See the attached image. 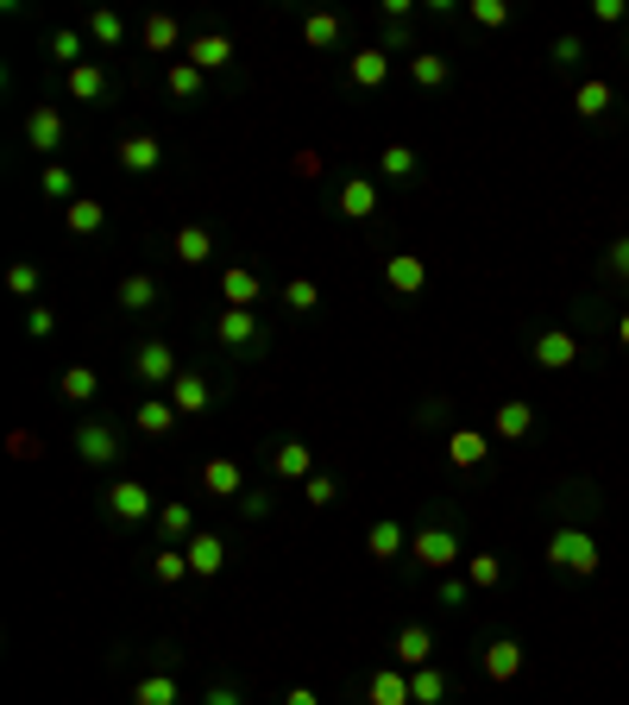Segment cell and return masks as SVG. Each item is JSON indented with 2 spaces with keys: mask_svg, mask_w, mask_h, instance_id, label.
Instances as JSON below:
<instances>
[{
  "mask_svg": "<svg viewBox=\"0 0 629 705\" xmlns=\"http://www.w3.org/2000/svg\"><path fill=\"white\" fill-rule=\"evenodd\" d=\"M541 554H548V567H560V574H573V579H592L604 560L598 542H592V529H579V523H560Z\"/></svg>",
  "mask_w": 629,
  "mask_h": 705,
  "instance_id": "obj_1",
  "label": "cell"
},
{
  "mask_svg": "<svg viewBox=\"0 0 629 705\" xmlns=\"http://www.w3.org/2000/svg\"><path fill=\"white\" fill-rule=\"evenodd\" d=\"M409 560L428 567V574H447V567H459L466 554H459V535H453L447 523H422L416 535H409Z\"/></svg>",
  "mask_w": 629,
  "mask_h": 705,
  "instance_id": "obj_2",
  "label": "cell"
},
{
  "mask_svg": "<svg viewBox=\"0 0 629 705\" xmlns=\"http://www.w3.org/2000/svg\"><path fill=\"white\" fill-rule=\"evenodd\" d=\"M214 340H221L226 352L258 359V352H265V322H258V309H221V315H214Z\"/></svg>",
  "mask_w": 629,
  "mask_h": 705,
  "instance_id": "obj_3",
  "label": "cell"
},
{
  "mask_svg": "<svg viewBox=\"0 0 629 705\" xmlns=\"http://www.w3.org/2000/svg\"><path fill=\"white\" fill-rule=\"evenodd\" d=\"M107 517L132 529V523H145V517H158V504H151V492L139 478H114V485H107Z\"/></svg>",
  "mask_w": 629,
  "mask_h": 705,
  "instance_id": "obj_4",
  "label": "cell"
},
{
  "mask_svg": "<svg viewBox=\"0 0 629 705\" xmlns=\"http://www.w3.org/2000/svg\"><path fill=\"white\" fill-rule=\"evenodd\" d=\"M176 372H183V366H176V352L164 347V340H145V347L132 352V378H139V384H164V391H171Z\"/></svg>",
  "mask_w": 629,
  "mask_h": 705,
  "instance_id": "obj_5",
  "label": "cell"
},
{
  "mask_svg": "<svg viewBox=\"0 0 629 705\" xmlns=\"http://www.w3.org/2000/svg\"><path fill=\"white\" fill-rule=\"evenodd\" d=\"M391 661L409 668V674L428 668V661H434V629H428V624H403L397 636H391Z\"/></svg>",
  "mask_w": 629,
  "mask_h": 705,
  "instance_id": "obj_6",
  "label": "cell"
},
{
  "mask_svg": "<svg viewBox=\"0 0 629 705\" xmlns=\"http://www.w3.org/2000/svg\"><path fill=\"white\" fill-rule=\"evenodd\" d=\"M63 139H70L63 114H57L50 101H38V107L25 114V146H32V151H63Z\"/></svg>",
  "mask_w": 629,
  "mask_h": 705,
  "instance_id": "obj_7",
  "label": "cell"
},
{
  "mask_svg": "<svg viewBox=\"0 0 629 705\" xmlns=\"http://www.w3.org/2000/svg\"><path fill=\"white\" fill-rule=\"evenodd\" d=\"M478 668H485V680H491V686L516 680V674H523V643H516V636H491V643H485V655H478Z\"/></svg>",
  "mask_w": 629,
  "mask_h": 705,
  "instance_id": "obj_8",
  "label": "cell"
},
{
  "mask_svg": "<svg viewBox=\"0 0 629 705\" xmlns=\"http://www.w3.org/2000/svg\"><path fill=\"white\" fill-rule=\"evenodd\" d=\"M365 554H372L377 567H391V560H403V554H409V529H403L397 517H377V523L365 529Z\"/></svg>",
  "mask_w": 629,
  "mask_h": 705,
  "instance_id": "obj_9",
  "label": "cell"
},
{
  "mask_svg": "<svg viewBox=\"0 0 629 705\" xmlns=\"http://www.w3.org/2000/svg\"><path fill=\"white\" fill-rule=\"evenodd\" d=\"M384 284H391L397 297H422V290H428L422 252H391V258H384Z\"/></svg>",
  "mask_w": 629,
  "mask_h": 705,
  "instance_id": "obj_10",
  "label": "cell"
},
{
  "mask_svg": "<svg viewBox=\"0 0 629 705\" xmlns=\"http://www.w3.org/2000/svg\"><path fill=\"white\" fill-rule=\"evenodd\" d=\"M75 453H82V466H114L120 460V435L107 423H82L75 428Z\"/></svg>",
  "mask_w": 629,
  "mask_h": 705,
  "instance_id": "obj_11",
  "label": "cell"
},
{
  "mask_svg": "<svg viewBox=\"0 0 629 705\" xmlns=\"http://www.w3.org/2000/svg\"><path fill=\"white\" fill-rule=\"evenodd\" d=\"M151 523H158V542H164V548H189V542L201 535L189 504H158V517H151Z\"/></svg>",
  "mask_w": 629,
  "mask_h": 705,
  "instance_id": "obj_12",
  "label": "cell"
},
{
  "mask_svg": "<svg viewBox=\"0 0 629 705\" xmlns=\"http://www.w3.org/2000/svg\"><path fill=\"white\" fill-rule=\"evenodd\" d=\"M491 435H498V441H528V435H535V403L503 397L498 409H491Z\"/></svg>",
  "mask_w": 629,
  "mask_h": 705,
  "instance_id": "obj_13",
  "label": "cell"
},
{
  "mask_svg": "<svg viewBox=\"0 0 629 705\" xmlns=\"http://www.w3.org/2000/svg\"><path fill=\"white\" fill-rule=\"evenodd\" d=\"M573 359H579V340L567 327H541V334H535V366H541V372H567Z\"/></svg>",
  "mask_w": 629,
  "mask_h": 705,
  "instance_id": "obj_14",
  "label": "cell"
},
{
  "mask_svg": "<svg viewBox=\"0 0 629 705\" xmlns=\"http://www.w3.org/2000/svg\"><path fill=\"white\" fill-rule=\"evenodd\" d=\"M347 82H352V89H384V82H391V50H384V45L352 50V57H347Z\"/></svg>",
  "mask_w": 629,
  "mask_h": 705,
  "instance_id": "obj_15",
  "label": "cell"
},
{
  "mask_svg": "<svg viewBox=\"0 0 629 705\" xmlns=\"http://www.w3.org/2000/svg\"><path fill=\"white\" fill-rule=\"evenodd\" d=\"M201 492H208V498H246V473H240V460L214 453V460L201 466Z\"/></svg>",
  "mask_w": 629,
  "mask_h": 705,
  "instance_id": "obj_16",
  "label": "cell"
},
{
  "mask_svg": "<svg viewBox=\"0 0 629 705\" xmlns=\"http://www.w3.org/2000/svg\"><path fill=\"white\" fill-rule=\"evenodd\" d=\"M114 158H120L126 176H151L158 164H164V146H158L151 132H132V139H120V151H114Z\"/></svg>",
  "mask_w": 629,
  "mask_h": 705,
  "instance_id": "obj_17",
  "label": "cell"
},
{
  "mask_svg": "<svg viewBox=\"0 0 629 705\" xmlns=\"http://www.w3.org/2000/svg\"><path fill=\"white\" fill-rule=\"evenodd\" d=\"M365 705H416L409 674H403V668H377V674L365 680Z\"/></svg>",
  "mask_w": 629,
  "mask_h": 705,
  "instance_id": "obj_18",
  "label": "cell"
},
{
  "mask_svg": "<svg viewBox=\"0 0 629 705\" xmlns=\"http://www.w3.org/2000/svg\"><path fill=\"white\" fill-rule=\"evenodd\" d=\"M132 423H139V435L164 441V435L176 428V403L171 397H139V403H132Z\"/></svg>",
  "mask_w": 629,
  "mask_h": 705,
  "instance_id": "obj_19",
  "label": "cell"
},
{
  "mask_svg": "<svg viewBox=\"0 0 629 705\" xmlns=\"http://www.w3.org/2000/svg\"><path fill=\"white\" fill-rule=\"evenodd\" d=\"M132 705H183V686H176L171 668H158V674H139V680H132Z\"/></svg>",
  "mask_w": 629,
  "mask_h": 705,
  "instance_id": "obj_20",
  "label": "cell"
},
{
  "mask_svg": "<svg viewBox=\"0 0 629 705\" xmlns=\"http://www.w3.org/2000/svg\"><path fill=\"white\" fill-rule=\"evenodd\" d=\"M340 215H347V221H372L377 215V183L372 176H347V183H340Z\"/></svg>",
  "mask_w": 629,
  "mask_h": 705,
  "instance_id": "obj_21",
  "label": "cell"
},
{
  "mask_svg": "<svg viewBox=\"0 0 629 705\" xmlns=\"http://www.w3.org/2000/svg\"><path fill=\"white\" fill-rule=\"evenodd\" d=\"M114 302H120V309H132V315H145V309H158V277H145V271H126L120 284H114Z\"/></svg>",
  "mask_w": 629,
  "mask_h": 705,
  "instance_id": "obj_22",
  "label": "cell"
},
{
  "mask_svg": "<svg viewBox=\"0 0 629 705\" xmlns=\"http://www.w3.org/2000/svg\"><path fill=\"white\" fill-rule=\"evenodd\" d=\"M171 403H176V416H201V409L214 403V391H208V378H201V372H176Z\"/></svg>",
  "mask_w": 629,
  "mask_h": 705,
  "instance_id": "obj_23",
  "label": "cell"
},
{
  "mask_svg": "<svg viewBox=\"0 0 629 705\" xmlns=\"http://www.w3.org/2000/svg\"><path fill=\"white\" fill-rule=\"evenodd\" d=\"M485 453H491V441H485L478 428H453V435H447V460L459 466V473H473V466H485Z\"/></svg>",
  "mask_w": 629,
  "mask_h": 705,
  "instance_id": "obj_24",
  "label": "cell"
},
{
  "mask_svg": "<svg viewBox=\"0 0 629 705\" xmlns=\"http://www.w3.org/2000/svg\"><path fill=\"white\" fill-rule=\"evenodd\" d=\"M189 63H196L201 76L226 70V63H233V45H226L221 32H196V38H189Z\"/></svg>",
  "mask_w": 629,
  "mask_h": 705,
  "instance_id": "obj_25",
  "label": "cell"
},
{
  "mask_svg": "<svg viewBox=\"0 0 629 705\" xmlns=\"http://www.w3.org/2000/svg\"><path fill=\"white\" fill-rule=\"evenodd\" d=\"M221 567H226V542H221V535H208V529H201L196 542H189V574H196V579H214Z\"/></svg>",
  "mask_w": 629,
  "mask_h": 705,
  "instance_id": "obj_26",
  "label": "cell"
},
{
  "mask_svg": "<svg viewBox=\"0 0 629 705\" xmlns=\"http://www.w3.org/2000/svg\"><path fill=\"white\" fill-rule=\"evenodd\" d=\"M258 290H265V284H258V271H246V265H226V271H221L226 309H252V302H258Z\"/></svg>",
  "mask_w": 629,
  "mask_h": 705,
  "instance_id": "obj_27",
  "label": "cell"
},
{
  "mask_svg": "<svg viewBox=\"0 0 629 705\" xmlns=\"http://www.w3.org/2000/svg\"><path fill=\"white\" fill-rule=\"evenodd\" d=\"M139 45H145V50H176V45H183L176 13H145V20H139Z\"/></svg>",
  "mask_w": 629,
  "mask_h": 705,
  "instance_id": "obj_28",
  "label": "cell"
},
{
  "mask_svg": "<svg viewBox=\"0 0 629 705\" xmlns=\"http://www.w3.org/2000/svg\"><path fill=\"white\" fill-rule=\"evenodd\" d=\"M271 473H277V478H290V485H302V478L315 473V453L302 448V441H283V448L271 453Z\"/></svg>",
  "mask_w": 629,
  "mask_h": 705,
  "instance_id": "obj_29",
  "label": "cell"
},
{
  "mask_svg": "<svg viewBox=\"0 0 629 705\" xmlns=\"http://www.w3.org/2000/svg\"><path fill=\"white\" fill-rule=\"evenodd\" d=\"M171 246H176V258H183V265H208V258H214V233L189 221V227H176Z\"/></svg>",
  "mask_w": 629,
  "mask_h": 705,
  "instance_id": "obj_30",
  "label": "cell"
},
{
  "mask_svg": "<svg viewBox=\"0 0 629 705\" xmlns=\"http://www.w3.org/2000/svg\"><path fill=\"white\" fill-rule=\"evenodd\" d=\"M63 227H70V233H101V227H107V201L75 196L70 208H63Z\"/></svg>",
  "mask_w": 629,
  "mask_h": 705,
  "instance_id": "obj_31",
  "label": "cell"
},
{
  "mask_svg": "<svg viewBox=\"0 0 629 705\" xmlns=\"http://www.w3.org/2000/svg\"><path fill=\"white\" fill-rule=\"evenodd\" d=\"M573 114H579V120H604V114H610V82H598V76H592V82H579V89H573Z\"/></svg>",
  "mask_w": 629,
  "mask_h": 705,
  "instance_id": "obj_32",
  "label": "cell"
},
{
  "mask_svg": "<svg viewBox=\"0 0 629 705\" xmlns=\"http://www.w3.org/2000/svg\"><path fill=\"white\" fill-rule=\"evenodd\" d=\"M447 668H434V661H428V668H416V674H409V693H416V705H441L447 700Z\"/></svg>",
  "mask_w": 629,
  "mask_h": 705,
  "instance_id": "obj_33",
  "label": "cell"
},
{
  "mask_svg": "<svg viewBox=\"0 0 629 705\" xmlns=\"http://www.w3.org/2000/svg\"><path fill=\"white\" fill-rule=\"evenodd\" d=\"M340 32H347V20H340V13H308V20H302V45L327 50V45H340Z\"/></svg>",
  "mask_w": 629,
  "mask_h": 705,
  "instance_id": "obj_34",
  "label": "cell"
},
{
  "mask_svg": "<svg viewBox=\"0 0 629 705\" xmlns=\"http://www.w3.org/2000/svg\"><path fill=\"white\" fill-rule=\"evenodd\" d=\"M151 579L158 586H183L189 579V548H158L151 554Z\"/></svg>",
  "mask_w": 629,
  "mask_h": 705,
  "instance_id": "obj_35",
  "label": "cell"
},
{
  "mask_svg": "<svg viewBox=\"0 0 629 705\" xmlns=\"http://www.w3.org/2000/svg\"><path fill=\"white\" fill-rule=\"evenodd\" d=\"M50 63H63V76L70 70H82V32H75V25H63V32H50Z\"/></svg>",
  "mask_w": 629,
  "mask_h": 705,
  "instance_id": "obj_36",
  "label": "cell"
},
{
  "mask_svg": "<svg viewBox=\"0 0 629 705\" xmlns=\"http://www.w3.org/2000/svg\"><path fill=\"white\" fill-rule=\"evenodd\" d=\"M409 76H416L422 89H447L453 63H447V57H441V50H416V63H409Z\"/></svg>",
  "mask_w": 629,
  "mask_h": 705,
  "instance_id": "obj_37",
  "label": "cell"
},
{
  "mask_svg": "<svg viewBox=\"0 0 629 705\" xmlns=\"http://www.w3.org/2000/svg\"><path fill=\"white\" fill-rule=\"evenodd\" d=\"M377 176H384V183H409V176H416V151H409V146H384V151H377Z\"/></svg>",
  "mask_w": 629,
  "mask_h": 705,
  "instance_id": "obj_38",
  "label": "cell"
},
{
  "mask_svg": "<svg viewBox=\"0 0 629 705\" xmlns=\"http://www.w3.org/2000/svg\"><path fill=\"white\" fill-rule=\"evenodd\" d=\"M57 391L70 403H95V391H101V378H95V366H70V372L57 378Z\"/></svg>",
  "mask_w": 629,
  "mask_h": 705,
  "instance_id": "obj_39",
  "label": "cell"
},
{
  "mask_svg": "<svg viewBox=\"0 0 629 705\" xmlns=\"http://www.w3.org/2000/svg\"><path fill=\"white\" fill-rule=\"evenodd\" d=\"M89 38H95V45H126V20L114 7H95V13H89Z\"/></svg>",
  "mask_w": 629,
  "mask_h": 705,
  "instance_id": "obj_40",
  "label": "cell"
},
{
  "mask_svg": "<svg viewBox=\"0 0 629 705\" xmlns=\"http://www.w3.org/2000/svg\"><path fill=\"white\" fill-rule=\"evenodd\" d=\"M164 82H171V95H176V101H196L201 89H208V76H201L189 57H183V63H171V76H164Z\"/></svg>",
  "mask_w": 629,
  "mask_h": 705,
  "instance_id": "obj_41",
  "label": "cell"
},
{
  "mask_svg": "<svg viewBox=\"0 0 629 705\" xmlns=\"http://www.w3.org/2000/svg\"><path fill=\"white\" fill-rule=\"evenodd\" d=\"M38 189H45L50 201H63V208H70V201H75V176H70V164H45V171H38Z\"/></svg>",
  "mask_w": 629,
  "mask_h": 705,
  "instance_id": "obj_42",
  "label": "cell"
},
{
  "mask_svg": "<svg viewBox=\"0 0 629 705\" xmlns=\"http://www.w3.org/2000/svg\"><path fill=\"white\" fill-rule=\"evenodd\" d=\"M38 284H45V271H38V265H32V258H13V265H7V290H13V297H38Z\"/></svg>",
  "mask_w": 629,
  "mask_h": 705,
  "instance_id": "obj_43",
  "label": "cell"
},
{
  "mask_svg": "<svg viewBox=\"0 0 629 705\" xmlns=\"http://www.w3.org/2000/svg\"><path fill=\"white\" fill-rule=\"evenodd\" d=\"M63 82H70V95H75V101H101V95H107V76H101L95 63H82V70H70Z\"/></svg>",
  "mask_w": 629,
  "mask_h": 705,
  "instance_id": "obj_44",
  "label": "cell"
},
{
  "mask_svg": "<svg viewBox=\"0 0 629 705\" xmlns=\"http://www.w3.org/2000/svg\"><path fill=\"white\" fill-rule=\"evenodd\" d=\"M466 579H473L478 592H491V586L503 579V560L498 554H466Z\"/></svg>",
  "mask_w": 629,
  "mask_h": 705,
  "instance_id": "obj_45",
  "label": "cell"
},
{
  "mask_svg": "<svg viewBox=\"0 0 629 705\" xmlns=\"http://www.w3.org/2000/svg\"><path fill=\"white\" fill-rule=\"evenodd\" d=\"M302 498L315 504V510H327V504L340 498V478H334V473H308V478H302Z\"/></svg>",
  "mask_w": 629,
  "mask_h": 705,
  "instance_id": "obj_46",
  "label": "cell"
},
{
  "mask_svg": "<svg viewBox=\"0 0 629 705\" xmlns=\"http://www.w3.org/2000/svg\"><path fill=\"white\" fill-rule=\"evenodd\" d=\"M283 302H290L296 315H308V309L322 302V290H315V277H290V284H283Z\"/></svg>",
  "mask_w": 629,
  "mask_h": 705,
  "instance_id": "obj_47",
  "label": "cell"
},
{
  "mask_svg": "<svg viewBox=\"0 0 629 705\" xmlns=\"http://www.w3.org/2000/svg\"><path fill=\"white\" fill-rule=\"evenodd\" d=\"M466 20L485 25V32H498V25H510V7H503V0H473V7H466Z\"/></svg>",
  "mask_w": 629,
  "mask_h": 705,
  "instance_id": "obj_48",
  "label": "cell"
},
{
  "mask_svg": "<svg viewBox=\"0 0 629 705\" xmlns=\"http://www.w3.org/2000/svg\"><path fill=\"white\" fill-rule=\"evenodd\" d=\"M579 57H585V38H579V32H560V38H554V63H560V70H573Z\"/></svg>",
  "mask_w": 629,
  "mask_h": 705,
  "instance_id": "obj_49",
  "label": "cell"
},
{
  "mask_svg": "<svg viewBox=\"0 0 629 705\" xmlns=\"http://www.w3.org/2000/svg\"><path fill=\"white\" fill-rule=\"evenodd\" d=\"M25 334H32V340H50V334H57V315H50L45 302H32V309H25Z\"/></svg>",
  "mask_w": 629,
  "mask_h": 705,
  "instance_id": "obj_50",
  "label": "cell"
},
{
  "mask_svg": "<svg viewBox=\"0 0 629 705\" xmlns=\"http://www.w3.org/2000/svg\"><path fill=\"white\" fill-rule=\"evenodd\" d=\"M473 599V579H459V574H441V604L447 611H459V604Z\"/></svg>",
  "mask_w": 629,
  "mask_h": 705,
  "instance_id": "obj_51",
  "label": "cell"
},
{
  "mask_svg": "<svg viewBox=\"0 0 629 705\" xmlns=\"http://www.w3.org/2000/svg\"><path fill=\"white\" fill-rule=\"evenodd\" d=\"M271 492H246V498H240V517H246V523H265V517H271Z\"/></svg>",
  "mask_w": 629,
  "mask_h": 705,
  "instance_id": "obj_52",
  "label": "cell"
},
{
  "mask_svg": "<svg viewBox=\"0 0 629 705\" xmlns=\"http://www.w3.org/2000/svg\"><path fill=\"white\" fill-rule=\"evenodd\" d=\"M384 50H416V32H409V20H384Z\"/></svg>",
  "mask_w": 629,
  "mask_h": 705,
  "instance_id": "obj_53",
  "label": "cell"
},
{
  "mask_svg": "<svg viewBox=\"0 0 629 705\" xmlns=\"http://www.w3.org/2000/svg\"><path fill=\"white\" fill-rule=\"evenodd\" d=\"M201 705H246V693H240L233 680H214V686L201 693Z\"/></svg>",
  "mask_w": 629,
  "mask_h": 705,
  "instance_id": "obj_54",
  "label": "cell"
},
{
  "mask_svg": "<svg viewBox=\"0 0 629 705\" xmlns=\"http://www.w3.org/2000/svg\"><path fill=\"white\" fill-rule=\"evenodd\" d=\"M604 265H610V277H624V284H629V233H624V240H610Z\"/></svg>",
  "mask_w": 629,
  "mask_h": 705,
  "instance_id": "obj_55",
  "label": "cell"
},
{
  "mask_svg": "<svg viewBox=\"0 0 629 705\" xmlns=\"http://www.w3.org/2000/svg\"><path fill=\"white\" fill-rule=\"evenodd\" d=\"M592 20H598V25H624L629 7H624V0H598V7H592Z\"/></svg>",
  "mask_w": 629,
  "mask_h": 705,
  "instance_id": "obj_56",
  "label": "cell"
},
{
  "mask_svg": "<svg viewBox=\"0 0 629 705\" xmlns=\"http://www.w3.org/2000/svg\"><path fill=\"white\" fill-rule=\"evenodd\" d=\"M7 448H13V460H38L45 441H32V435H7Z\"/></svg>",
  "mask_w": 629,
  "mask_h": 705,
  "instance_id": "obj_57",
  "label": "cell"
},
{
  "mask_svg": "<svg viewBox=\"0 0 629 705\" xmlns=\"http://www.w3.org/2000/svg\"><path fill=\"white\" fill-rule=\"evenodd\" d=\"M441 416H447V403H441V397H428L422 409H416V423H422V428H434V423H441Z\"/></svg>",
  "mask_w": 629,
  "mask_h": 705,
  "instance_id": "obj_58",
  "label": "cell"
},
{
  "mask_svg": "<svg viewBox=\"0 0 629 705\" xmlns=\"http://www.w3.org/2000/svg\"><path fill=\"white\" fill-rule=\"evenodd\" d=\"M283 705H322V700H315V686H290V693H283Z\"/></svg>",
  "mask_w": 629,
  "mask_h": 705,
  "instance_id": "obj_59",
  "label": "cell"
},
{
  "mask_svg": "<svg viewBox=\"0 0 629 705\" xmlns=\"http://www.w3.org/2000/svg\"><path fill=\"white\" fill-rule=\"evenodd\" d=\"M617 340H624V347H629V309H624V322H617Z\"/></svg>",
  "mask_w": 629,
  "mask_h": 705,
  "instance_id": "obj_60",
  "label": "cell"
}]
</instances>
